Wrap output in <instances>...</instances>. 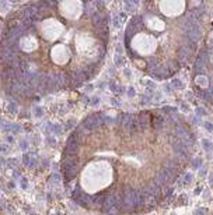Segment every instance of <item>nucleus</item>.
Here are the masks:
<instances>
[{"label": "nucleus", "instance_id": "nucleus-1", "mask_svg": "<svg viewBox=\"0 0 213 215\" xmlns=\"http://www.w3.org/2000/svg\"><path fill=\"white\" fill-rule=\"evenodd\" d=\"M203 148L206 150V151H212V142L210 141H208V140H203Z\"/></svg>", "mask_w": 213, "mask_h": 215}, {"label": "nucleus", "instance_id": "nucleus-2", "mask_svg": "<svg viewBox=\"0 0 213 215\" xmlns=\"http://www.w3.org/2000/svg\"><path fill=\"white\" fill-rule=\"evenodd\" d=\"M126 4V9H128V11H132L133 10V7L137 4V1H126L125 3Z\"/></svg>", "mask_w": 213, "mask_h": 215}, {"label": "nucleus", "instance_id": "nucleus-3", "mask_svg": "<svg viewBox=\"0 0 213 215\" xmlns=\"http://www.w3.org/2000/svg\"><path fill=\"white\" fill-rule=\"evenodd\" d=\"M171 84H172V87H174V88H182V82H181L180 80H177V78H174Z\"/></svg>", "mask_w": 213, "mask_h": 215}, {"label": "nucleus", "instance_id": "nucleus-4", "mask_svg": "<svg viewBox=\"0 0 213 215\" xmlns=\"http://www.w3.org/2000/svg\"><path fill=\"white\" fill-rule=\"evenodd\" d=\"M115 63L118 64V66H123V59H122V56L121 55H116V57H115Z\"/></svg>", "mask_w": 213, "mask_h": 215}, {"label": "nucleus", "instance_id": "nucleus-5", "mask_svg": "<svg viewBox=\"0 0 213 215\" xmlns=\"http://www.w3.org/2000/svg\"><path fill=\"white\" fill-rule=\"evenodd\" d=\"M192 165H194V168H200V165H202V159H200V158H196V159L192 162Z\"/></svg>", "mask_w": 213, "mask_h": 215}, {"label": "nucleus", "instance_id": "nucleus-6", "mask_svg": "<svg viewBox=\"0 0 213 215\" xmlns=\"http://www.w3.org/2000/svg\"><path fill=\"white\" fill-rule=\"evenodd\" d=\"M191 182H192V175H191V173H188V175L185 176V179H184V183H185V184H189Z\"/></svg>", "mask_w": 213, "mask_h": 215}, {"label": "nucleus", "instance_id": "nucleus-7", "mask_svg": "<svg viewBox=\"0 0 213 215\" xmlns=\"http://www.w3.org/2000/svg\"><path fill=\"white\" fill-rule=\"evenodd\" d=\"M205 214H206V210H205V208H199V210L195 211V215H205Z\"/></svg>", "mask_w": 213, "mask_h": 215}, {"label": "nucleus", "instance_id": "nucleus-8", "mask_svg": "<svg viewBox=\"0 0 213 215\" xmlns=\"http://www.w3.org/2000/svg\"><path fill=\"white\" fill-rule=\"evenodd\" d=\"M196 113H198L199 116H203V115H206V112H205V109H203V108H198V109H196Z\"/></svg>", "mask_w": 213, "mask_h": 215}, {"label": "nucleus", "instance_id": "nucleus-9", "mask_svg": "<svg viewBox=\"0 0 213 215\" xmlns=\"http://www.w3.org/2000/svg\"><path fill=\"white\" fill-rule=\"evenodd\" d=\"M163 110H164V112H167V113H170V112H175L177 109H175V108H171V106H166Z\"/></svg>", "mask_w": 213, "mask_h": 215}, {"label": "nucleus", "instance_id": "nucleus-10", "mask_svg": "<svg viewBox=\"0 0 213 215\" xmlns=\"http://www.w3.org/2000/svg\"><path fill=\"white\" fill-rule=\"evenodd\" d=\"M205 127H206L209 131H212V130H213V124H212V123H205Z\"/></svg>", "mask_w": 213, "mask_h": 215}, {"label": "nucleus", "instance_id": "nucleus-11", "mask_svg": "<svg viewBox=\"0 0 213 215\" xmlns=\"http://www.w3.org/2000/svg\"><path fill=\"white\" fill-rule=\"evenodd\" d=\"M146 85H147L149 88H152V90L156 87V85H154V82H152V81H146Z\"/></svg>", "mask_w": 213, "mask_h": 215}, {"label": "nucleus", "instance_id": "nucleus-12", "mask_svg": "<svg viewBox=\"0 0 213 215\" xmlns=\"http://www.w3.org/2000/svg\"><path fill=\"white\" fill-rule=\"evenodd\" d=\"M128 95H129V96H135V90H133V88H129Z\"/></svg>", "mask_w": 213, "mask_h": 215}]
</instances>
